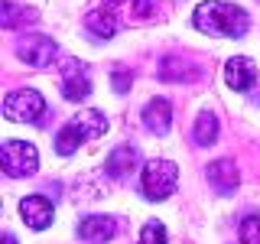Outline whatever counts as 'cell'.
<instances>
[{"instance_id":"cell-8","label":"cell","mask_w":260,"mask_h":244,"mask_svg":"<svg viewBox=\"0 0 260 244\" xmlns=\"http://www.w3.org/2000/svg\"><path fill=\"white\" fill-rule=\"evenodd\" d=\"M117 23H146L156 16V0H104Z\"/></svg>"},{"instance_id":"cell-16","label":"cell","mask_w":260,"mask_h":244,"mask_svg":"<svg viewBox=\"0 0 260 244\" xmlns=\"http://www.w3.org/2000/svg\"><path fill=\"white\" fill-rule=\"evenodd\" d=\"M202 72L195 69V65L189 62H179V59H166L162 62V69H159V78L162 81H195Z\"/></svg>"},{"instance_id":"cell-1","label":"cell","mask_w":260,"mask_h":244,"mask_svg":"<svg viewBox=\"0 0 260 244\" xmlns=\"http://www.w3.org/2000/svg\"><path fill=\"white\" fill-rule=\"evenodd\" d=\"M195 29L208 33V36H231V39H241L244 33L250 29V16L234 4H218V0H208L202 4L192 16Z\"/></svg>"},{"instance_id":"cell-13","label":"cell","mask_w":260,"mask_h":244,"mask_svg":"<svg viewBox=\"0 0 260 244\" xmlns=\"http://www.w3.org/2000/svg\"><path fill=\"white\" fill-rule=\"evenodd\" d=\"M137 166H140V157H137L134 146H117V150L111 153L108 160H104V173L114 176V179H127L137 173Z\"/></svg>"},{"instance_id":"cell-22","label":"cell","mask_w":260,"mask_h":244,"mask_svg":"<svg viewBox=\"0 0 260 244\" xmlns=\"http://www.w3.org/2000/svg\"><path fill=\"white\" fill-rule=\"evenodd\" d=\"M4 244H16V238L13 234H4Z\"/></svg>"},{"instance_id":"cell-18","label":"cell","mask_w":260,"mask_h":244,"mask_svg":"<svg viewBox=\"0 0 260 244\" xmlns=\"http://www.w3.org/2000/svg\"><path fill=\"white\" fill-rule=\"evenodd\" d=\"M26 20H36V10H23V7H13V4H4V10H0L4 29H13V26H20V23H26Z\"/></svg>"},{"instance_id":"cell-4","label":"cell","mask_w":260,"mask_h":244,"mask_svg":"<svg viewBox=\"0 0 260 244\" xmlns=\"http://www.w3.org/2000/svg\"><path fill=\"white\" fill-rule=\"evenodd\" d=\"M4 114L10 120H26V124H39V117L46 114V98L36 88H20L4 98Z\"/></svg>"},{"instance_id":"cell-2","label":"cell","mask_w":260,"mask_h":244,"mask_svg":"<svg viewBox=\"0 0 260 244\" xmlns=\"http://www.w3.org/2000/svg\"><path fill=\"white\" fill-rule=\"evenodd\" d=\"M104 130H108V117H104L101 111H78L75 117L55 134V153L72 157L85 140H94V137H101Z\"/></svg>"},{"instance_id":"cell-15","label":"cell","mask_w":260,"mask_h":244,"mask_svg":"<svg viewBox=\"0 0 260 244\" xmlns=\"http://www.w3.org/2000/svg\"><path fill=\"white\" fill-rule=\"evenodd\" d=\"M85 26L91 29L94 36H104V39H111L114 33H117V26H120V23H117V16H114V13L108 10V7H98V10H91V13L85 16Z\"/></svg>"},{"instance_id":"cell-5","label":"cell","mask_w":260,"mask_h":244,"mask_svg":"<svg viewBox=\"0 0 260 244\" xmlns=\"http://www.w3.org/2000/svg\"><path fill=\"white\" fill-rule=\"evenodd\" d=\"M0 163H4V173L20 179V176H32L39 166V153L36 146L26 140H7L4 150H0Z\"/></svg>"},{"instance_id":"cell-7","label":"cell","mask_w":260,"mask_h":244,"mask_svg":"<svg viewBox=\"0 0 260 244\" xmlns=\"http://www.w3.org/2000/svg\"><path fill=\"white\" fill-rule=\"evenodd\" d=\"M62 95L69 101H85L91 95V72L85 62L62 59Z\"/></svg>"},{"instance_id":"cell-11","label":"cell","mask_w":260,"mask_h":244,"mask_svg":"<svg viewBox=\"0 0 260 244\" xmlns=\"http://www.w3.org/2000/svg\"><path fill=\"white\" fill-rule=\"evenodd\" d=\"M143 124L156 137L169 134V127H173V104H169L166 98H153V101L143 108Z\"/></svg>"},{"instance_id":"cell-6","label":"cell","mask_w":260,"mask_h":244,"mask_svg":"<svg viewBox=\"0 0 260 244\" xmlns=\"http://www.w3.org/2000/svg\"><path fill=\"white\" fill-rule=\"evenodd\" d=\"M16 55L26 65H32V69H46V65H52V59L59 55V46H55V39L36 33V36H23L20 43H16Z\"/></svg>"},{"instance_id":"cell-10","label":"cell","mask_w":260,"mask_h":244,"mask_svg":"<svg viewBox=\"0 0 260 244\" xmlns=\"http://www.w3.org/2000/svg\"><path fill=\"white\" fill-rule=\"evenodd\" d=\"M20 215L29 228L43 231V228L52 225V202H49L46 195H29V199L20 202Z\"/></svg>"},{"instance_id":"cell-21","label":"cell","mask_w":260,"mask_h":244,"mask_svg":"<svg viewBox=\"0 0 260 244\" xmlns=\"http://www.w3.org/2000/svg\"><path fill=\"white\" fill-rule=\"evenodd\" d=\"M114 88H117V92H127V88H130V75H127V72H114Z\"/></svg>"},{"instance_id":"cell-19","label":"cell","mask_w":260,"mask_h":244,"mask_svg":"<svg viewBox=\"0 0 260 244\" xmlns=\"http://www.w3.org/2000/svg\"><path fill=\"white\" fill-rule=\"evenodd\" d=\"M241 244H260V215H247L241 222Z\"/></svg>"},{"instance_id":"cell-17","label":"cell","mask_w":260,"mask_h":244,"mask_svg":"<svg viewBox=\"0 0 260 244\" xmlns=\"http://www.w3.org/2000/svg\"><path fill=\"white\" fill-rule=\"evenodd\" d=\"M195 143L199 146H211L218 140V117L211 111H205V114H199V120H195Z\"/></svg>"},{"instance_id":"cell-12","label":"cell","mask_w":260,"mask_h":244,"mask_svg":"<svg viewBox=\"0 0 260 244\" xmlns=\"http://www.w3.org/2000/svg\"><path fill=\"white\" fill-rule=\"evenodd\" d=\"M117 234V222L108 215H91V218H81L78 225V238L81 241H94V244H104Z\"/></svg>"},{"instance_id":"cell-20","label":"cell","mask_w":260,"mask_h":244,"mask_svg":"<svg viewBox=\"0 0 260 244\" xmlns=\"http://www.w3.org/2000/svg\"><path fill=\"white\" fill-rule=\"evenodd\" d=\"M140 244H166V228H162L159 222H150V225H143Z\"/></svg>"},{"instance_id":"cell-3","label":"cell","mask_w":260,"mask_h":244,"mask_svg":"<svg viewBox=\"0 0 260 244\" xmlns=\"http://www.w3.org/2000/svg\"><path fill=\"white\" fill-rule=\"evenodd\" d=\"M179 182V169L173 160H150L143 166V195L153 202L166 199Z\"/></svg>"},{"instance_id":"cell-9","label":"cell","mask_w":260,"mask_h":244,"mask_svg":"<svg viewBox=\"0 0 260 244\" xmlns=\"http://www.w3.org/2000/svg\"><path fill=\"white\" fill-rule=\"evenodd\" d=\"M224 78L234 92H250L254 81H257V65L250 62L247 55H234V59H228V65H224Z\"/></svg>"},{"instance_id":"cell-14","label":"cell","mask_w":260,"mask_h":244,"mask_svg":"<svg viewBox=\"0 0 260 244\" xmlns=\"http://www.w3.org/2000/svg\"><path fill=\"white\" fill-rule=\"evenodd\" d=\"M208 182L218 195H231L238 189V166L231 160H218L208 166Z\"/></svg>"}]
</instances>
